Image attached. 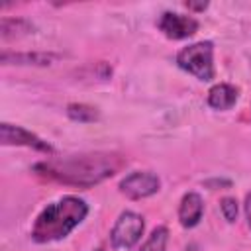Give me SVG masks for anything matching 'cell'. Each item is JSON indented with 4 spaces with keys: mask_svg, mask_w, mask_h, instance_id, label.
Wrapping results in <instances>:
<instances>
[{
    "mask_svg": "<svg viewBox=\"0 0 251 251\" xmlns=\"http://www.w3.org/2000/svg\"><path fill=\"white\" fill-rule=\"evenodd\" d=\"M157 27L169 39H186V37L196 33L198 22L190 16H182L176 12H163L159 22H157Z\"/></svg>",
    "mask_w": 251,
    "mask_h": 251,
    "instance_id": "6",
    "label": "cell"
},
{
    "mask_svg": "<svg viewBox=\"0 0 251 251\" xmlns=\"http://www.w3.org/2000/svg\"><path fill=\"white\" fill-rule=\"evenodd\" d=\"M143 227H145V224H143V218L139 214H135V212L120 214V218L114 224L112 233H110L112 245L116 249H131L139 241Z\"/></svg>",
    "mask_w": 251,
    "mask_h": 251,
    "instance_id": "4",
    "label": "cell"
},
{
    "mask_svg": "<svg viewBox=\"0 0 251 251\" xmlns=\"http://www.w3.org/2000/svg\"><path fill=\"white\" fill-rule=\"evenodd\" d=\"M88 214V206L78 196H63L61 200L47 204L35 218L31 237L37 243H49L67 237Z\"/></svg>",
    "mask_w": 251,
    "mask_h": 251,
    "instance_id": "2",
    "label": "cell"
},
{
    "mask_svg": "<svg viewBox=\"0 0 251 251\" xmlns=\"http://www.w3.org/2000/svg\"><path fill=\"white\" fill-rule=\"evenodd\" d=\"M202 212H204V202L200 198V194L196 192H186L180 200L178 206V220L184 227H194L200 220H202Z\"/></svg>",
    "mask_w": 251,
    "mask_h": 251,
    "instance_id": "8",
    "label": "cell"
},
{
    "mask_svg": "<svg viewBox=\"0 0 251 251\" xmlns=\"http://www.w3.org/2000/svg\"><path fill=\"white\" fill-rule=\"evenodd\" d=\"M59 55L55 53H8L4 51L0 55V61L4 65H35V67H45L57 61Z\"/></svg>",
    "mask_w": 251,
    "mask_h": 251,
    "instance_id": "10",
    "label": "cell"
},
{
    "mask_svg": "<svg viewBox=\"0 0 251 251\" xmlns=\"http://www.w3.org/2000/svg\"><path fill=\"white\" fill-rule=\"evenodd\" d=\"M167 241H169V229L165 226H159V227H155L151 231L149 239L141 245L139 251H165Z\"/></svg>",
    "mask_w": 251,
    "mask_h": 251,
    "instance_id": "13",
    "label": "cell"
},
{
    "mask_svg": "<svg viewBox=\"0 0 251 251\" xmlns=\"http://www.w3.org/2000/svg\"><path fill=\"white\" fill-rule=\"evenodd\" d=\"M245 216H247V224L251 227V192H247V196H245Z\"/></svg>",
    "mask_w": 251,
    "mask_h": 251,
    "instance_id": "16",
    "label": "cell"
},
{
    "mask_svg": "<svg viewBox=\"0 0 251 251\" xmlns=\"http://www.w3.org/2000/svg\"><path fill=\"white\" fill-rule=\"evenodd\" d=\"M0 139L4 145H25V147H31L35 151H41V153H53V147L39 139L35 133L20 127V126H12V124H2L0 126Z\"/></svg>",
    "mask_w": 251,
    "mask_h": 251,
    "instance_id": "7",
    "label": "cell"
},
{
    "mask_svg": "<svg viewBox=\"0 0 251 251\" xmlns=\"http://www.w3.org/2000/svg\"><path fill=\"white\" fill-rule=\"evenodd\" d=\"M237 98H239V90L226 82L212 86L208 92V104L214 110H229L237 102Z\"/></svg>",
    "mask_w": 251,
    "mask_h": 251,
    "instance_id": "9",
    "label": "cell"
},
{
    "mask_svg": "<svg viewBox=\"0 0 251 251\" xmlns=\"http://www.w3.org/2000/svg\"><path fill=\"white\" fill-rule=\"evenodd\" d=\"M184 6H186L188 10H198V12H202V10L208 8V2H186Z\"/></svg>",
    "mask_w": 251,
    "mask_h": 251,
    "instance_id": "15",
    "label": "cell"
},
{
    "mask_svg": "<svg viewBox=\"0 0 251 251\" xmlns=\"http://www.w3.org/2000/svg\"><path fill=\"white\" fill-rule=\"evenodd\" d=\"M126 157L120 153H84V155H73L65 159H53L43 161L33 167V171L49 180L63 182L69 186L78 188H90L110 176H114L122 167L126 165Z\"/></svg>",
    "mask_w": 251,
    "mask_h": 251,
    "instance_id": "1",
    "label": "cell"
},
{
    "mask_svg": "<svg viewBox=\"0 0 251 251\" xmlns=\"http://www.w3.org/2000/svg\"><path fill=\"white\" fill-rule=\"evenodd\" d=\"M27 31H31V24L25 22V20H8V18H4L0 22V35L4 39L18 37V35H24Z\"/></svg>",
    "mask_w": 251,
    "mask_h": 251,
    "instance_id": "11",
    "label": "cell"
},
{
    "mask_svg": "<svg viewBox=\"0 0 251 251\" xmlns=\"http://www.w3.org/2000/svg\"><path fill=\"white\" fill-rule=\"evenodd\" d=\"M159 186H161V180L157 175H153L149 171H135V173L127 175L126 178H122L120 192L131 200H141V198L155 194L159 190Z\"/></svg>",
    "mask_w": 251,
    "mask_h": 251,
    "instance_id": "5",
    "label": "cell"
},
{
    "mask_svg": "<svg viewBox=\"0 0 251 251\" xmlns=\"http://www.w3.org/2000/svg\"><path fill=\"white\" fill-rule=\"evenodd\" d=\"M222 214H224V218L231 224V222H235L237 220V202H235V198H224L222 200Z\"/></svg>",
    "mask_w": 251,
    "mask_h": 251,
    "instance_id": "14",
    "label": "cell"
},
{
    "mask_svg": "<svg viewBox=\"0 0 251 251\" xmlns=\"http://www.w3.org/2000/svg\"><path fill=\"white\" fill-rule=\"evenodd\" d=\"M67 114H69L71 120L82 122V124L98 120V110L94 106H88V104H69L67 106Z\"/></svg>",
    "mask_w": 251,
    "mask_h": 251,
    "instance_id": "12",
    "label": "cell"
},
{
    "mask_svg": "<svg viewBox=\"0 0 251 251\" xmlns=\"http://www.w3.org/2000/svg\"><path fill=\"white\" fill-rule=\"evenodd\" d=\"M214 45L212 41H198L178 51L176 65L194 75L200 80H212L214 78Z\"/></svg>",
    "mask_w": 251,
    "mask_h": 251,
    "instance_id": "3",
    "label": "cell"
}]
</instances>
